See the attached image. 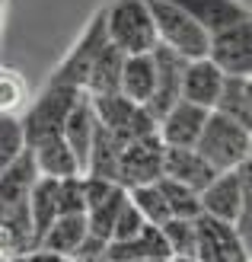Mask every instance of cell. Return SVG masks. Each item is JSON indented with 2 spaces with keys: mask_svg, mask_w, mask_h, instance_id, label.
I'll return each mask as SVG.
<instances>
[{
  "mask_svg": "<svg viewBox=\"0 0 252 262\" xmlns=\"http://www.w3.org/2000/svg\"><path fill=\"white\" fill-rule=\"evenodd\" d=\"M249 166L252 160L240 163L236 169H223L217 173L208 186L198 192V202H201V214L223 221V224H233L236 237L246 246L252 240V182H249Z\"/></svg>",
  "mask_w": 252,
  "mask_h": 262,
  "instance_id": "obj_1",
  "label": "cell"
},
{
  "mask_svg": "<svg viewBox=\"0 0 252 262\" xmlns=\"http://www.w3.org/2000/svg\"><path fill=\"white\" fill-rule=\"evenodd\" d=\"M195 150L204 157V160L223 173V169H236L240 163L252 160V128L240 125L211 109L208 119H204V128L195 141Z\"/></svg>",
  "mask_w": 252,
  "mask_h": 262,
  "instance_id": "obj_2",
  "label": "cell"
},
{
  "mask_svg": "<svg viewBox=\"0 0 252 262\" xmlns=\"http://www.w3.org/2000/svg\"><path fill=\"white\" fill-rule=\"evenodd\" d=\"M102 16H105V35L118 51L144 55V51L156 48L147 0H109V7H102Z\"/></svg>",
  "mask_w": 252,
  "mask_h": 262,
  "instance_id": "obj_3",
  "label": "cell"
},
{
  "mask_svg": "<svg viewBox=\"0 0 252 262\" xmlns=\"http://www.w3.org/2000/svg\"><path fill=\"white\" fill-rule=\"evenodd\" d=\"M147 10H150V19H153L156 45L172 48L185 61L208 55V38L211 35L189 16V13H182L176 4H169V0H147Z\"/></svg>",
  "mask_w": 252,
  "mask_h": 262,
  "instance_id": "obj_4",
  "label": "cell"
},
{
  "mask_svg": "<svg viewBox=\"0 0 252 262\" xmlns=\"http://www.w3.org/2000/svg\"><path fill=\"white\" fill-rule=\"evenodd\" d=\"M83 96V90L67 86V83H55L48 80L42 90V96L29 102V109L22 115V135H26V147H32L35 141H42L48 135H61V125L67 119V112L74 109V102Z\"/></svg>",
  "mask_w": 252,
  "mask_h": 262,
  "instance_id": "obj_5",
  "label": "cell"
},
{
  "mask_svg": "<svg viewBox=\"0 0 252 262\" xmlns=\"http://www.w3.org/2000/svg\"><path fill=\"white\" fill-rule=\"evenodd\" d=\"M89 109L93 115H96V122L105 125V128H112L115 135H122L125 141L131 138H144V135H156V122H153V115L138 106V102H131L128 96L122 93H99V96H89Z\"/></svg>",
  "mask_w": 252,
  "mask_h": 262,
  "instance_id": "obj_6",
  "label": "cell"
},
{
  "mask_svg": "<svg viewBox=\"0 0 252 262\" xmlns=\"http://www.w3.org/2000/svg\"><path fill=\"white\" fill-rule=\"evenodd\" d=\"M163 176V144L156 135L131 138L125 141L122 157H118V173L115 182L122 189H134L144 182H156Z\"/></svg>",
  "mask_w": 252,
  "mask_h": 262,
  "instance_id": "obj_7",
  "label": "cell"
},
{
  "mask_svg": "<svg viewBox=\"0 0 252 262\" xmlns=\"http://www.w3.org/2000/svg\"><path fill=\"white\" fill-rule=\"evenodd\" d=\"M208 58L223 77H252V19L233 23L208 38Z\"/></svg>",
  "mask_w": 252,
  "mask_h": 262,
  "instance_id": "obj_8",
  "label": "cell"
},
{
  "mask_svg": "<svg viewBox=\"0 0 252 262\" xmlns=\"http://www.w3.org/2000/svg\"><path fill=\"white\" fill-rule=\"evenodd\" d=\"M105 45H109V35H105V16H102V10H99L96 16L89 19V26L80 32V38L74 42V48L67 51V58H64L58 68H55L51 80H55V83H67V86L83 90L89 64H93V58H96Z\"/></svg>",
  "mask_w": 252,
  "mask_h": 262,
  "instance_id": "obj_9",
  "label": "cell"
},
{
  "mask_svg": "<svg viewBox=\"0 0 252 262\" xmlns=\"http://www.w3.org/2000/svg\"><path fill=\"white\" fill-rule=\"evenodd\" d=\"M195 227H198L195 262H249V246L236 237L233 224L201 214L195 221Z\"/></svg>",
  "mask_w": 252,
  "mask_h": 262,
  "instance_id": "obj_10",
  "label": "cell"
},
{
  "mask_svg": "<svg viewBox=\"0 0 252 262\" xmlns=\"http://www.w3.org/2000/svg\"><path fill=\"white\" fill-rule=\"evenodd\" d=\"M153 71H156V80H153V93L150 99L144 102V109L153 115V122H160L166 109H172L179 102V86H182V71H185V58L176 55L172 48L166 45H156L153 51Z\"/></svg>",
  "mask_w": 252,
  "mask_h": 262,
  "instance_id": "obj_11",
  "label": "cell"
},
{
  "mask_svg": "<svg viewBox=\"0 0 252 262\" xmlns=\"http://www.w3.org/2000/svg\"><path fill=\"white\" fill-rule=\"evenodd\" d=\"M211 109H201L195 102L179 99L172 109H166V115L156 122V138H160L163 147H195L198 135L204 128Z\"/></svg>",
  "mask_w": 252,
  "mask_h": 262,
  "instance_id": "obj_12",
  "label": "cell"
},
{
  "mask_svg": "<svg viewBox=\"0 0 252 262\" xmlns=\"http://www.w3.org/2000/svg\"><path fill=\"white\" fill-rule=\"evenodd\" d=\"M220 83H223V74L208 55L204 58H192V61H185V71H182L179 99L195 102V106H201V109H214Z\"/></svg>",
  "mask_w": 252,
  "mask_h": 262,
  "instance_id": "obj_13",
  "label": "cell"
},
{
  "mask_svg": "<svg viewBox=\"0 0 252 262\" xmlns=\"http://www.w3.org/2000/svg\"><path fill=\"white\" fill-rule=\"evenodd\" d=\"M169 4H176L182 13H189L208 35L249 19V7L243 0H169Z\"/></svg>",
  "mask_w": 252,
  "mask_h": 262,
  "instance_id": "obj_14",
  "label": "cell"
},
{
  "mask_svg": "<svg viewBox=\"0 0 252 262\" xmlns=\"http://www.w3.org/2000/svg\"><path fill=\"white\" fill-rule=\"evenodd\" d=\"M163 176L176 179L182 186L201 192L211 179L217 176V169L211 166L195 147H163Z\"/></svg>",
  "mask_w": 252,
  "mask_h": 262,
  "instance_id": "obj_15",
  "label": "cell"
},
{
  "mask_svg": "<svg viewBox=\"0 0 252 262\" xmlns=\"http://www.w3.org/2000/svg\"><path fill=\"white\" fill-rule=\"evenodd\" d=\"M147 259H172L160 227L150 224H144V230L128 240H109L102 256V262H147Z\"/></svg>",
  "mask_w": 252,
  "mask_h": 262,
  "instance_id": "obj_16",
  "label": "cell"
},
{
  "mask_svg": "<svg viewBox=\"0 0 252 262\" xmlns=\"http://www.w3.org/2000/svg\"><path fill=\"white\" fill-rule=\"evenodd\" d=\"M93 131H96V115H93L89 99H86V93H83L80 99L74 102V109L67 112V119H64V125H61V138H64V144L71 147L77 166H80V173H86Z\"/></svg>",
  "mask_w": 252,
  "mask_h": 262,
  "instance_id": "obj_17",
  "label": "cell"
},
{
  "mask_svg": "<svg viewBox=\"0 0 252 262\" xmlns=\"http://www.w3.org/2000/svg\"><path fill=\"white\" fill-rule=\"evenodd\" d=\"M32 160H35V169L38 176H48V179H67V176H83L80 166H77L71 147L64 144L61 135H48L42 141H35L32 147Z\"/></svg>",
  "mask_w": 252,
  "mask_h": 262,
  "instance_id": "obj_18",
  "label": "cell"
},
{
  "mask_svg": "<svg viewBox=\"0 0 252 262\" xmlns=\"http://www.w3.org/2000/svg\"><path fill=\"white\" fill-rule=\"evenodd\" d=\"M86 240V214H58L51 227L42 233L35 250L55 253V256H74Z\"/></svg>",
  "mask_w": 252,
  "mask_h": 262,
  "instance_id": "obj_19",
  "label": "cell"
},
{
  "mask_svg": "<svg viewBox=\"0 0 252 262\" xmlns=\"http://www.w3.org/2000/svg\"><path fill=\"white\" fill-rule=\"evenodd\" d=\"M125 138L115 135L112 128H105L96 122V131H93V144H89V160H86V173L115 182L118 173V157H122Z\"/></svg>",
  "mask_w": 252,
  "mask_h": 262,
  "instance_id": "obj_20",
  "label": "cell"
},
{
  "mask_svg": "<svg viewBox=\"0 0 252 262\" xmlns=\"http://www.w3.org/2000/svg\"><path fill=\"white\" fill-rule=\"evenodd\" d=\"M153 80H156V71H153V55L144 51V55H125L122 64V83H118V93L128 96L131 102H144L150 99L153 93Z\"/></svg>",
  "mask_w": 252,
  "mask_h": 262,
  "instance_id": "obj_21",
  "label": "cell"
},
{
  "mask_svg": "<svg viewBox=\"0 0 252 262\" xmlns=\"http://www.w3.org/2000/svg\"><path fill=\"white\" fill-rule=\"evenodd\" d=\"M122 64H125V51H118V48L109 42L96 58H93L89 71H86L83 93H89V96L118 93V83H122Z\"/></svg>",
  "mask_w": 252,
  "mask_h": 262,
  "instance_id": "obj_22",
  "label": "cell"
},
{
  "mask_svg": "<svg viewBox=\"0 0 252 262\" xmlns=\"http://www.w3.org/2000/svg\"><path fill=\"white\" fill-rule=\"evenodd\" d=\"M58 217V179L38 176L29 192V224H32V250L38 246L42 233Z\"/></svg>",
  "mask_w": 252,
  "mask_h": 262,
  "instance_id": "obj_23",
  "label": "cell"
},
{
  "mask_svg": "<svg viewBox=\"0 0 252 262\" xmlns=\"http://www.w3.org/2000/svg\"><path fill=\"white\" fill-rule=\"evenodd\" d=\"M214 112L252 128V80L249 77H223Z\"/></svg>",
  "mask_w": 252,
  "mask_h": 262,
  "instance_id": "obj_24",
  "label": "cell"
},
{
  "mask_svg": "<svg viewBox=\"0 0 252 262\" xmlns=\"http://www.w3.org/2000/svg\"><path fill=\"white\" fill-rule=\"evenodd\" d=\"M160 233L166 240V250L172 259H195V246H198V227L195 221L185 217H166L160 224Z\"/></svg>",
  "mask_w": 252,
  "mask_h": 262,
  "instance_id": "obj_25",
  "label": "cell"
},
{
  "mask_svg": "<svg viewBox=\"0 0 252 262\" xmlns=\"http://www.w3.org/2000/svg\"><path fill=\"white\" fill-rule=\"evenodd\" d=\"M163 199H166V208H169V217H185V221H198L201 217V202H198V192L182 186L176 179H166L160 176L156 179Z\"/></svg>",
  "mask_w": 252,
  "mask_h": 262,
  "instance_id": "obj_26",
  "label": "cell"
},
{
  "mask_svg": "<svg viewBox=\"0 0 252 262\" xmlns=\"http://www.w3.org/2000/svg\"><path fill=\"white\" fill-rule=\"evenodd\" d=\"M122 202H125V189L115 186L102 202H96V205L86 208V233H89V237H99V240L109 243V237H112V221L118 214V208H122Z\"/></svg>",
  "mask_w": 252,
  "mask_h": 262,
  "instance_id": "obj_27",
  "label": "cell"
},
{
  "mask_svg": "<svg viewBox=\"0 0 252 262\" xmlns=\"http://www.w3.org/2000/svg\"><path fill=\"white\" fill-rule=\"evenodd\" d=\"M131 205L141 211V217L147 221L150 227H160L163 221L169 217V208H166V199L156 182H144V186H134V189H125Z\"/></svg>",
  "mask_w": 252,
  "mask_h": 262,
  "instance_id": "obj_28",
  "label": "cell"
},
{
  "mask_svg": "<svg viewBox=\"0 0 252 262\" xmlns=\"http://www.w3.org/2000/svg\"><path fill=\"white\" fill-rule=\"evenodd\" d=\"M26 154V135L19 115H0V169Z\"/></svg>",
  "mask_w": 252,
  "mask_h": 262,
  "instance_id": "obj_29",
  "label": "cell"
},
{
  "mask_svg": "<svg viewBox=\"0 0 252 262\" xmlns=\"http://www.w3.org/2000/svg\"><path fill=\"white\" fill-rule=\"evenodd\" d=\"M26 102H29V86L22 74L0 68V115H16Z\"/></svg>",
  "mask_w": 252,
  "mask_h": 262,
  "instance_id": "obj_30",
  "label": "cell"
},
{
  "mask_svg": "<svg viewBox=\"0 0 252 262\" xmlns=\"http://www.w3.org/2000/svg\"><path fill=\"white\" fill-rule=\"evenodd\" d=\"M58 214H86L83 176L58 179Z\"/></svg>",
  "mask_w": 252,
  "mask_h": 262,
  "instance_id": "obj_31",
  "label": "cell"
},
{
  "mask_svg": "<svg viewBox=\"0 0 252 262\" xmlns=\"http://www.w3.org/2000/svg\"><path fill=\"white\" fill-rule=\"evenodd\" d=\"M144 224H147V221L141 217V211L131 205L128 192H125V202H122V208H118V214L112 221V237L109 240H128V237H134V233H141Z\"/></svg>",
  "mask_w": 252,
  "mask_h": 262,
  "instance_id": "obj_32",
  "label": "cell"
},
{
  "mask_svg": "<svg viewBox=\"0 0 252 262\" xmlns=\"http://www.w3.org/2000/svg\"><path fill=\"white\" fill-rule=\"evenodd\" d=\"M19 253H29V250L19 243V237L10 227L0 224V262H13V256H19Z\"/></svg>",
  "mask_w": 252,
  "mask_h": 262,
  "instance_id": "obj_33",
  "label": "cell"
},
{
  "mask_svg": "<svg viewBox=\"0 0 252 262\" xmlns=\"http://www.w3.org/2000/svg\"><path fill=\"white\" fill-rule=\"evenodd\" d=\"M29 259L32 262H77L74 256H55V253H45V250H32Z\"/></svg>",
  "mask_w": 252,
  "mask_h": 262,
  "instance_id": "obj_34",
  "label": "cell"
}]
</instances>
